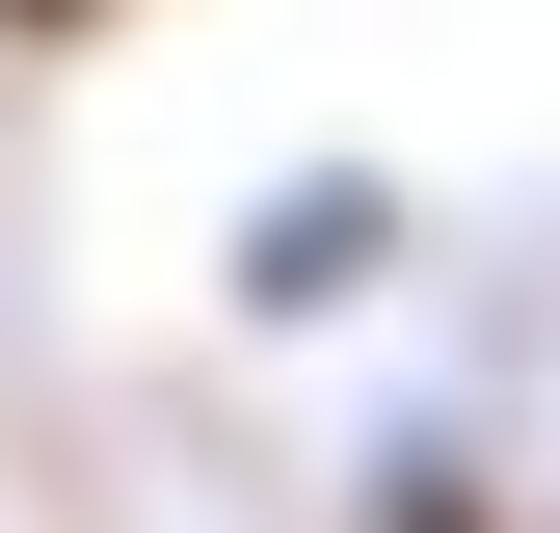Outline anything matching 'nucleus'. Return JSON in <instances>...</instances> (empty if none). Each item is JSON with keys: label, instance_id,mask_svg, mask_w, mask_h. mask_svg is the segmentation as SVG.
<instances>
[{"label": "nucleus", "instance_id": "obj_1", "mask_svg": "<svg viewBox=\"0 0 560 533\" xmlns=\"http://www.w3.org/2000/svg\"><path fill=\"white\" fill-rule=\"evenodd\" d=\"M320 266H374V187H294V214L241 240V294H320Z\"/></svg>", "mask_w": 560, "mask_h": 533}, {"label": "nucleus", "instance_id": "obj_2", "mask_svg": "<svg viewBox=\"0 0 560 533\" xmlns=\"http://www.w3.org/2000/svg\"><path fill=\"white\" fill-rule=\"evenodd\" d=\"M81 27H133V0H0V54H81Z\"/></svg>", "mask_w": 560, "mask_h": 533}]
</instances>
